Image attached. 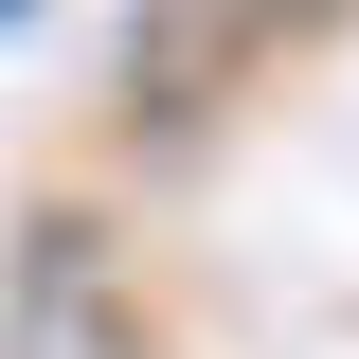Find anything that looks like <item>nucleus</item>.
<instances>
[{"label":"nucleus","instance_id":"1","mask_svg":"<svg viewBox=\"0 0 359 359\" xmlns=\"http://www.w3.org/2000/svg\"><path fill=\"white\" fill-rule=\"evenodd\" d=\"M287 18H306V0H162V18L126 36V108H144V126H198V108H216Z\"/></svg>","mask_w":359,"mask_h":359}]
</instances>
